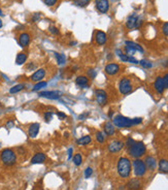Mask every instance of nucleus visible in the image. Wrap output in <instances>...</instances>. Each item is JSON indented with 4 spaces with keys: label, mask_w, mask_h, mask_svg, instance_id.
Masks as SVG:
<instances>
[{
    "label": "nucleus",
    "mask_w": 168,
    "mask_h": 190,
    "mask_svg": "<svg viewBox=\"0 0 168 190\" xmlns=\"http://www.w3.org/2000/svg\"><path fill=\"white\" fill-rule=\"evenodd\" d=\"M133 169H134V174L136 177H143L147 173V165L143 160L136 158L135 160H133Z\"/></svg>",
    "instance_id": "5"
},
{
    "label": "nucleus",
    "mask_w": 168,
    "mask_h": 190,
    "mask_svg": "<svg viewBox=\"0 0 168 190\" xmlns=\"http://www.w3.org/2000/svg\"><path fill=\"white\" fill-rule=\"evenodd\" d=\"M0 16H3V13H2V11L0 9Z\"/></svg>",
    "instance_id": "49"
},
{
    "label": "nucleus",
    "mask_w": 168,
    "mask_h": 190,
    "mask_svg": "<svg viewBox=\"0 0 168 190\" xmlns=\"http://www.w3.org/2000/svg\"><path fill=\"white\" fill-rule=\"evenodd\" d=\"M119 90L123 95L129 94L130 92H132L133 90V85L132 82L129 78H123L119 83Z\"/></svg>",
    "instance_id": "6"
},
{
    "label": "nucleus",
    "mask_w": 168,
    "mask_h": 190,
    "mask_svg": "<svg viewBox=\"0 0 168 190\" xmlns=\"http://www.w3.org/2000/svg\"><path fill=\"white\" fill-rule=\"evenodd\" d=\"M95 95H96V101L99 106H105L107 102V93L102 89H97L95 91Z\"/></svg>",
    "instance_id": "8"
},
{
    "label": "nucleus",
    "mask_w": 168,
    "mask_h": 190,
    "mask_svg": "<svg viewBox=\"0 0 168 190\" xmlns=\"http://www.w3.org/2000/svg\"><path fill=\"white\" fill-rule=\"evenodd\" d=\"M95 6H96L97 11L100 14H106L109 9L108 0H96L95 1Z\"/></svg>",
    "instance_id": "10"
},
{
    "label": "nucleus",
    "mask_w": 168,
    "mask_h": 190,
    "mask_svg": "<svg viewBox=\"0 0 168 190\" xmlns=\"http://www.w3.org/2000/svg\"><path fill=\"white\" fill-rule=\"evenodd\" d=\"M26 60H27V55L25 53H19L17 55V58H16V63L18 65H22V64L25 63Z\"/></svg>",
    "instance_id": "26"
},
{
    "label": "nucleus",
    "mask_w": 168,
    "mask_h": 190,
    "mask_svg": "<svg viewBox=\"0 0 168 190\" xmlns=\"http://www.w3.org/2000/svg\"><path fill=\"white\" fill-rule=\"evenodd\" d=\"M142 24L141 19L136 15H131L128 17L126 21V26L128 29H137L140 27V25Z\"/></svg>",
    "instance_id": "7"
},
{
    "label": "nucleus",
    "mask_w": 168,
    "mask_h": 190,
    "mask_svg": "<svg viewBox=\"0 0 168 190\" xmlns=\"http://www.w3.org/2000/svg\"><path fill=\"white\" fill-rule=\"evenodd\" d=\"M125 51H126V54L127 55H129V56H132L133 54L135 53V50L134 49H132V48H131V46H125Z\"/></svg>",
    "instance_id": "34"
},
{
    "label": "nucleus",
    "mask_w": 168,
    "mask_h": 190,
    "mask_svg": "<svg viewBox=\"0 0 168 190\" xmlns=\"http://www.w3.org/2000/svg\"><path fill=\"white\" fill-rule=\"evenodd\" d=\"M95 38H96V42L99 44V46H103L107 40L106 33L103 32V31H101V30H99V31L96 32V37Z\"/></svg>",
    "instance_id": "18"
},
{
    "label": "nucleus",
    "mask_w": 168,
    "mask_h": 190,
    "mask_svg": "<svg viewBox=\"0 0 168 190\" xmlns=\"http://www.w3.org/2000/svg\"><path fill=\"white\" fill-rule=\"evenodd\" d=\"M158 167H159V171H161V173L168 174V160H166V159H161V160L159 161Z\"/></svg>",
    "instance_id": "23"
},
{
    "label": "nucleus",
    "mask_w": 168,
    "mask_h": 190,
    "mask_svg": "<svg viewBox=\"0 0 168 190\" xmlns=\"http://www.w3.org/2000/svg\"><path fill=\"white\" fill-rule=\"evenodd\" d=\"M57 115H58V117H59L60 119H65L66 118V115L64 114V113H62V112H59Z\"/></svg>",
    "instance_id": "45"
},
{
    "label": "nucleus",
    "mask_w": 168,
    "mask_h": 190,
    "mask_svg": "<svg viewBox=\"0 0 168 190\" xmlns=\"http://www.w3.org/2000/svg\"><path fill=\"white\" fill-rule=\"evenodd\" d=\"M72 152H73V150H72V148H71V149H69V150H68V160H70V159H71V156H72Z\"/></svg>",
    "instance_id": "46"
},
{
    "label": "nucleus",
    "mask_w": 168,
    "mask_h": 190,
    "mask_svg": "<svg viewBox=\"0 0 168 190\" xmlns=\"http://www.w3.org/2000/svg\"><path fill=\"white\" fill-rule=\"evenodd\" d=\"M132 120H133V124L134 125L140 124V123L142 122V119L141 118H134V119H132Z\"/></svg>",
    "instance_id": "43"
},
{
    "label": "nucleus",
    "mask_w": 168,
    "mask_h": 190,
    "mask_svg": "<svg viewBox=\"0 0 168 190\" xmlns=\"http://www.w3.org/2000/svg\"><path fill=\"white\" fill-rule=\"evenodd\" d=\"M44 76H46V69H43V68H39V69H37L31 76V81L38 83V82H40Z\"/></svg>",
    "instance_id": "14"
},
{
    "label": "nucleus",
    "mask_w": 168,
    "mask_h": 190,
    "mask_svg": "<svg viewBox=\"0 0 168 190\" xmlns=\"http://www.w3.org/2000/svg\"><path fill=\"white\" fill-rule=\"evenodd\" d=\"M91 141H92V139H91L90 135H85V136L80 137L76 141V144L80 145V146H86V145L90 144Z\"/></svg>",
    "instance_id": "24"
},
{
    "label": "nucleus",
    "mask_w": 168,
    "mask_h": 190,
    "mask_svg": "<svg viewBox=\"0 0 168 190\" xmlns=\"http://www.w3.org/2000/svg\"><path fill=\"white\" fill-rule=\"evenodd\" d=\"M55 57L57 59V62L59 65H63L65 63V56L64 55H61L59 53H55Z\"/></svg>",
    "instance_id": "30"
},
{
    "label": "nucleus",
    "mask_w": 168,
    "mask_h": 190,
    "mask_svg": "<svg viewBox=\"0 0 168 190\" xmlns=\"http://www.w3.org/2000/svg\"><path fill=\"white\" fill-rule=\"evenodd\" d=\"M24 88H25V85L24 84H18V85H16V86L11 87V90H9V93H11V94H16V93L22 91Z\"/></svg>",
    "instance_id": "27"
},
{
    "label": "nucleus",
    "mask_w": 168,
    "mask_h": 190,
    "mask_svg": "<svg viewBox=\"0 0 168 190\" xmlns=\"http://www.w3.org/2000/svg\"><path fill=\"white\" fill-rule=\"evenodd\" d=\"M140 187H141L140 180L137 179V178L131 179L130 181L127 183V188L130 190H138V189H140Z\"/></svg>",
    "instance_id": "15"
},
{
    "label": "nucleus",
    "mask_w": 168,
    "mask_h": 190,
    "mask_svg": "<svg viewBox=\"0 0 168 190\" xmlns=\"http://www.w3.org/2000/svg\"><path fill=\"white\" fill-rule=\"evenodd\" d=\"M145 163L147 165V169H149V171H154L157 166V162H156V159L153 156H147L145 157Z\"/></svg>",
    "instance_id": "20"
},
{
    "label": "nucleus",
    "mask_w": 168,
    "mask_h": 190,
    "mask_svg": "<svg viewBox=\"0 0 168 190\" xmlns=\"http://www.w3.org/2000/svg\"><path fill=\"white\" fill-rule=\"evenodd\" d=\"M112 123H114L115 126L119 127V128H127V127H131L134 125L132 119L127 118L123 115H118V116L115 117Z\"/></svg>",
    "instance_id": "4"
},
{
    "label": "nucleus",
    "mask_w": 168,
    "mask_h": 190,
    "mask_svg": "<svg viewBox=\"0 0 168 190\" xmlns=\"http://www.w3.org/2000/svg\"><path fill=\"white\" fill-rule=\"evenodd\" d=\"M52 117H53V113H51V112H46V114H44V120H46V121H50V120H52Z\"/></svg>",
    "instance_id": "40"
},
{
    "label": "nucleus",
    "mask_w": 168,
    "mask_h": 190,
    "mask_svg": "<svg viewBox=\"0 0 168 190\" xmlns=\"http://www.w3.org/2000/svg\"><path fill=\"white\" fill-rule=\"evenodd\" d=\"M117 169H118V174L121 178H129L131 174V169H132V165H131V161L127 157H121L119 158L118 164H117Z\"/></svg>",
    "instance_id": "1"
},
{
    "label": "nucleus",
    "mask_w": 168,
    "mask_h": 190,
    "mask_svg": "<svg viewBox=\"0 0 168 190\" xmlns=\"http://www.w3.org/2000/svg\"><path fill=\"white\" fill-rule=\"evenodd\" d=\"M126 46H131L132 49H134L135 51L139 52V53H143V48L141 46H139L138 44H136V42H133V41H129V40H127L126 41Z\"/></svg>",
    "instance_id": "25"
},
{
    "label": "nucleus",
    "mask_w": 168,
    "mask_h": 190,
    "mask_svg": "<svg viewBox=\"0 0 168 190\" xmlns=\"http://www.w3.org/2000/svg\"><path fill=\"white\" fill-rule=\"evenodd\" d=\"M2 27V21H1V19H0V28Z\"/></svg>",
    "instance_id": "48"
},
{
    "label": "nucleus",
    "mask_w": 168,
    "mask_h": 190,
    "mask_svg": "<svg viewBox=\"0 0 168 190\" xmlns=\"http://www.w3.org/2000/svg\"><path fill=\"white\" fill-rule=\"evenodd\" d=\"M82 162H83L82 155H80V153L74 155V157H73V163H74V164H75L76 166H80V165L82 164Z\"/></svg>",
    "instance_id": "31"
},
{
    "label": "nucleus",
    "mask_w": 168,
    "mask_h": 190,
    "mask_svg": "<svg viewBox=\"0 0 168 190\" xmlns=\"http://www.w3.org/2000/svg\"><path fill=\"white\" fill-rule=\"evenodd\" d=\"M162 32L165 36H168V22L167 23H164L162 26Z\"/></svg>",
    "instance_id": "36"
},
{
    "label": "nucleus",
    "mask_w": 168,
    "mask_h": 190,
    "mask_svg": "<svg viewBox=\"0 0 168 190\" xmlns=\"http://www.w3.org/2000/svg\"><path fill=\"white\" fill-rule=\"evenodd\" d=\"M39 96L48 99H59L62 96V92L60 91H43L39 93Z\"/></svg>",
    "instance_id": "11"
},
{
    "label": "nucleus",
    "mask_w": 168,
    "mask_h": 190,
    "mask_svg": "<svg viewBox=\"0 0 168 190\" xmlns=\"http://www.w3.org/2000/svg\"><path fill=\"white\" fill-rule=\"evenodd\" d=\"M39 127L40 125L38 123H32L29 126V129H28V134H29V136L32 137V139L36 137V135L39 132Z\"/></svg>",
    "instance_id": "16"
},
{
    "label": "nucleus",
    "mask_w": 168,
    "mask_h": 190,
    "mask_svg": "<svg viewBox=\"0 0 168 190\" xmlns=\"http://www.w3.org/2000/svg\"><path fill=\"white\" fill-rule=\"evenodd\" d=\"M129 155L133 158H140L147 152V147L142 141H135L132 146L129 147Z\"/></svg>",
    "instance_id": "2"
},
{
    "label": "nucleus",
    "mask_w": 168,
    "mask_h": 190,
    "mask_svg": "<svg viewBox=\"0 0 168 190\" xmlns=\"http://www.w3.org/2000/svg\"><path fill=\"white\" fill-rule=\"evenodd\" d=\"M87 115H88V114H84V115H80V116L78 117V118H80V120H84V118H85V117L87 116Z\"/></svg>",
    "instance_id": "47"
},
{
    "label": "nucleus",
    "mask_w": 168,
    "mask_h": 190,
    "mask_svg": "<svg viewBox=\"0 0 168 190\" xmlns=\"http://www.w3.org/2000/svg\"><path fill=\"white\" fill-rule=\"evenodd\" d=\"M163 81H164V85H165V89L168 88V74H166L163 76Z\"/></svg>",
    "instance_id": "42"
},
{
    "label": "nucleus",
    "mask_w": 168,
    "mask_h": 190,
    "mask_svg": "<svg viewBox=\"0 0 168 190\" xmlns=\"http://www.w3.org/2000/svg\"><path fill=\"white\" fill-rule=\"evenodd\" d=\"M19 42H20V46H21L22 48H26L30 42V35L28 33H26V32L22 33L21 35L19 36Z\"/></svg>",
    "instance_id": "19"
},
{
    "label": "nucleus",
    "mask_w": 168,
    "mask_h": 190,
    "mask_svg": "<svg viewBox=\"0 0 168 190\" xmlns=\"http://www.w3.org/2000/svg\"><path fill=\"white\" fill-rule=\"evenodd\" d=\"M154 87H155L156 91H157L159 94H163L164 90H165V85H164V81L162 76H158L155 80L154 83Z\"/></svg>",
    "instance_id": "13"
},
{
    "label": "nucleus",
    "mask_w": 168,
    "mask_h": 190,
    "mask_svg": "<svg viewBox=\"0 0 168 190\" xmlns=\"http://www.w3.org/2000/svg\"><path fill=\"white\" fill-rule=\"evenodd\" d=\"M92 174H93V169L91 167H87L86 171H85V178L88 179V178H90L92 176Z\"/></svg>",
    "instance_id": "35"
},
{
    "label": "nucleus",
    "mask_w": 168,
    "mask_h": 190,
    "mask_svg": "<svg viewBox=\"0 0 168 190\" xmlns=\"http://www.w3.org/2000/svg\"><path fill=\"white\" fill-rule=\"evenodd\" d=\"M139 64H140L142 67H145V68H151L152 66H153V63H152L151 61H149V60H147V59H142V60H140L139 61Z\"/></svg>",
    "instance_id": "32"
},
{
    "label": "nucleus",
    "mask_w": 168,
    "mask_h": 190,
    "mask_svg": "<svg viewBox=\"0 0 168 190\" xmlns=\"http://www.w3.org/2000/svg\"><path fill=\"white\" fill-rule=\"evenodd\" d=\"M14 125H15V122H14L13 120L9 121V122L6 123V127H7V128H13Z\"/></svg>",
    "instance_id": "44"
},
{
    "label": "nucleus",
    "mask_w": 168,
    "mask_h": 190,
    "mask_svg": "<svg viewBox=\"0 0 168 190\" xmlns=\"http://www.w3.org/2000/svg\"><path fill=\"white\" fill-rule=\"evenodd\" d=\"M0 159H1L3 164L7 165V166H11L17 162V154L11 149H4L0 154Z\"/></svg>",
    "instance_id": "3"
},
{
    "label": "nucleus",
    "mask_w": 168,
    "mask_h": 190,
    "mask_svg": "<svg viewBox=\"0 0 168 190\" xmlns=\"http://www.w3.org/2000/svg\"><path fill=\"white\" fill-rule=\"evenodd\" d=\"M75 84L78 86L82 87V88H86L88 87L89 85V79L88 76H80L75 79Z\"/></svg>",
    "instance_id": "21"
},
{
    "label": "nucleus",
    "mask_w": 168,
    "mask_h": 190,
    "mask_svg": "<svg viewBox=\"0 0 168 190\" xmlns=\"http://www.w3.org/2000/svg\"><path fill=\"white\" fill-rule=\"evenodd\" d=\"M50 31L52 32L53 34H59V30H58L57 27H55V26H51Z\"/></svg>",
    "instance_id": "41"
},
{
    "label": "nucleus",
    "mask_w": 168,
    "mask_h": 190,
    "mask_svg": "<svg viewBox=\"0 0 168 190\" xmlns=\"http://www.w3.org/2000/svg\"><path fill=\"white\" fill-rule=\"evenodd\" d=\"M58 0H44V3H46L48 6H53L57 3Z\"/></svg>",
    "instance_id": "37"
},
{
    "label": "nucleus",
    "mask_w": 168,
    "mask_h": 190,
    "mask_svg": "<svg viewBox=\"0 0 168 190\" xmlns=\"http://www.w3.org/2000/svg\"><path fill=\"white\" fill-rule=\"evenodd\" d=\"M134 143H135V141L132 139V137H128V139H127V141H126V144H125V145H126L127 147H130V146H132Z\"/></svg>",
    "instance_id": "39"
},
{
    "label": "nucleus",
    "mask_w": 168,
    "mask_h": 190,
    "mask_svg": "<svg viewBox=\"0 0 168 190\" xmlns=\"http://www.w3.org/2000/svg\"><path fill=\"white\" fill-rule=\"evenodd\" d=\"M91 0H74V3H75L78 6H87V5L90 3Z\"/></svg>",
    "instance_id": "33"
},
{
    "label": "nucleus",
    "mask_w": 168,
    "mask_h": 190,
    "mask_svg": "<svg viewBox=\"0 0 168 190\" xmlns=\"http://www.w3.org/2000/svg\"><path fill=\"white\" fill-rule=\"evenodd\" d=\"M104 70L108 76H115L120 71V65L117 63H109L105 66Z\"/></svg>",
    "instance_id": "12"
},
{
    "label": "nucleus",
    "mask_w": 168,
    "mask_h": 190,
    "mask_svg": "<svg viewBox=\"0 0 168 190\" xmlns=\"http://www.w3.org/2000/svg\"><path fill=\"white\" fill-rule=\"evenodd\" d=\"M125 144L124 141H119V139H116V141H112L111 143H109L108 145V151L110 153H118L124 148Z\"/></svg>",
    "instance_id": "9"
},
{
    "label": "nucleus",
    "mask_w": 168,
    "mask_h": 190,
    "mask_svg": "<svg viewBox=\"0 0 168 190\" xmlns=\"http://www.w3.org/2000/svg\"><path fill=\"white\" fill-rule=\"evenodd\" d=\"M88 76L91 79H94L96 76V70L94 69H89L88 70Z\"/></svg>",
    "instance_id": "38"
},
{
    "label": "nucleus",
    "mask_w": 168,
    "mask_h": 190,
    "mask_svg": "<svg viewBox=\"0 0 168 190\" xmlns=\"http://www.w3.org/2000/svg\"><path fill=\"white\" fill-rule=\"evenodd\" d=\"M46 86H48V83L40 81V82L36 83V84L34 85V87H33V89H32V90H33V91H39V90H41L42 88H44V87H46Z\"/></svg>",
    "instance_id": "29"
},
{
    "label": "nucleus",
    "mask_w": 168,
    "mask_h": 190,
    "mask_svg": "<svg viewBox=\"0 0 168 190\" xmlns=\"http://www.w3.org/2000/svg\"><path fill=\"white\" fill-rule=\"evenodd\" d=\"M46 156L44 153H41V152L36 153V154L32 157L31 163L32 164H39V163H43L44 161H46Z\"/></svg>",
    "instance_id": "17"
},
{
    "label": "nucleus",
    "mask_w": 168,
    "mask_h": 190,
    "mask_svg": "<svg viewBox=\"0 0 168 190\" xmlns=\"http://www.w3.org/2000/svg\"><path fill=\"white\" fill-rule=\"evenodd\" d=\"M104 132L106 135H114L115 132H116L115 125L111 122H106L104 124Z\"/></svg>",
    "instance_id": "22"
},
{
    "label": "nucleus",
    "mask_w": 168,
    "mask_h": 190,
    "mask_svg": "<svg viewBox=\"0 0 168 190\" xmlns=\"http://www.w3.org/2000/svg\"><path fill=\"white\" fill-rule=\"evenodd\" d=\"M105 139H106V134H105L104 131H98V132L96 133V139L97 141H99V143H104Z\"/></svg>",
    "instance_id": "28"
}]
</instances>
